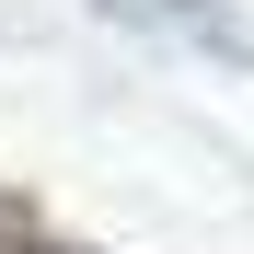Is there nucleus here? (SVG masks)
<instances>
[{"mask_svg":"<svg viewBox=\"0 0 254 254\" xmlns=\"http://www.w3.org/2000/svg\"><path fill=\"white\" fill-rule=\"evenodd\" d=\"M104 12H139V23H162V35H196V47H220L231 69H254V47L231 35V12H220V0H104Z\"/></svg>","mask_w":254,"mask_h":254,"instance_id":"nucleus-1","label":"nucleus"}]
</instances>
